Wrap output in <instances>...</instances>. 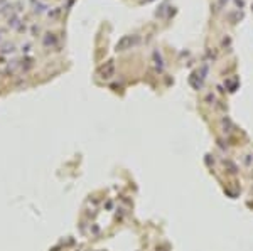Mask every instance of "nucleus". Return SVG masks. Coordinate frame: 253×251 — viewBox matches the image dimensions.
Wrapping results in <instances>:
<instances>
[{
  "instance_id": "nucleus-1",
  "label": "nucleus",
  "mask_w": 253,
  "mask_h": 251,
  "mask_svg": "<svg viewBox=\"0 0 253 251\" xmlns=\"http://www.w3.org/2000/svg\"><path fill=\"white\" fill-rule=\"evenodd\" d=\"M138 42L137 35H125L120 41L116 42V51H127V49H132L135 44Z\"/></svg>"
},
{
  "instance_id": "nucleus-2",
  "label": "nucleus",
  "mask_w": 253,
  "mask_h": 251,
  "mask_svg": "<svg viewBox=\"0 0 253 251\" xmlns=\"http://www.w3.org/2000/svg\"><path fill=\"white\" fill-rule=\"evenodd\" d=\"M113 73H115V66H113V61L105 62L101 68H100V71H98L100 78H103V79H110V78L113 76Z\"/></svg>"
}]
</instances>
